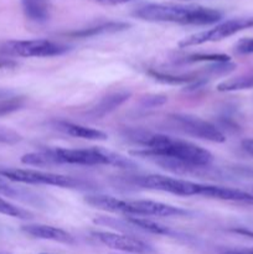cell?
I'll list each match as a JSON object with an SVG mask.
<instances>
[{
  "instance_id": "25",
  "label": "cell",
  "mask_w": 253,
  "mask_h": 254,
  "mask_svg": "<svg viewBox=\"0 0 253 254\" xmlns=\"http://www.w3.org/2000/svg\"><path fill=\"white\" fill-rule=\"evenodd\" d=\"M242 149L246 153L253 156V139H245V140H242Z\"/></svg>"
},
{
  "instance_id": "23",
  "label": "cell",
  "mask_w": 253,
  "mask_h": 254,
  "mask_svg": "<svg viewBox=\"0 0 253 254\" xmlns=\"http://www.w3.org/2000/svg\"><path fill=\"white\" fill-rule=\"evenodd\" d=\"M221 254H253V247H241V248H228Z\"/></svg>"
},
{
  "instance_id": "26",
  "label": "cell",
  "mask_w": 253,
  "mask_h": 254,
  "mask_svg": "<svg viewBox=\"0 0 253 254\" xmlns=\"http://www.w3.org/2000/svg\"><path fill=\"white\" fill-rule=\"evenodd\" d=\"M232 232L243 236V237L250 238V240L253 241V231L252 230H247V228H235V230H232Z\"/></svg>"
},
{
  "instance_id": "4",
  "label": "cell",
  "mask_w": 253,
  "mask_h": 254,
  "mask_svg": "<svg viewBox=\"0 0 253 254\" xmlns=\"http://www.w3.org/2000/svg\"><path fill=\"white\" fill-rule=\"evenodd\" d=\"M84 202L94 208L121 213L126 216H143V217H185L191 212L185 208L171 206L168 203L151 200H122L108 195H87Z\"/></svg>"
},
{
  "instance_id": "13",
  "label": "cell",
  "mask_w": 253,
  "mask_h": 254,
  "mask_svg": "<svg viewBox=\"0 0 253 254\" xmlns=\"http://www.w3.org/2000/svg\"><path fill=\"white\" fill-rule=\"evenodd\" d=\"M0 196L21 201V202L36 206V207H42L46 203L44 198L37 195L36 192L29 190L27 188H20V186L12 185V184L9 183V180L1 178V176H0Z\"/></svg>"
},
{
  "instance_id": "24",
  "label": "cell",
  "mask_w": 253,
  "mask_h": 254,
  "mask_svg": "<svg viewBox=\"0 0 253 254\" xmlns=\"http://www.w3.org/2000/svg\"><path fill=\"white\" fill-rule=\"evenodd\" d=\"M233 171L237 175L246 176V178H253V168H251V166H236Z\"/></svg>"
},
{
  "instance_id": "2",
  "label": "cell",
  "mask_w": 253,
  "mask_h": 254,
  "mask_svg": "<svg viewBox=\"0 0 253 254\" xmlns=\"http://www.w3.org/2000/svg\"><path fill=\"white\" fill-rule=\"evenodd\" d=\"M124 135L128 140L144 146V150L154 155L195 166H210L213 161V155L210 151L184 139L145 130H128Z\"/></svg>"
},
{
  "instance_id": "19",
  "label": "cell",
  "mask_w": 253,
  "mask_h": 254,
  "mask_svg": "<svg viewBox=\"0 0 253 254\" xmlns=\"http://www.w3.org/2000/svg\"><path fill=\"white\" fill-rule=\"evenodd\" d=\"M25 102H26L25 97L20 96H12L0 99V117L20 111L25 106Z\"/></svg>"
},
{
  "instance_id": "10",
  "label": "cell",
  "mask_w": 253,
  "mask_h": 254,
  "mask_svg": "<svg viewBox=\"0 0 253 254\" xmlns=\"http://www.w3.org/2000/svg\"><path fill=\"white\" fill-rule=\"evenodd\" d=\"M97 241L112 250L121 251V252L131 253V254H153L155 253V248L150 243L140 240V238L133 237L129 235H119L113 232H97L92 233Z\"/></svg>"
},
{
  "instance_id": "15",
  "label": "cell",
  "mask_w": 253,
  "mask_h": 254,
  "mask_svg": "<svg viewBox=\"0 0 253 254\" xmlns=\"http://www.w3.org/2000/svg\"><path fill=\"white\" fill-rule=\"evenodd\" d=\"M21 7L25 16L36 24H45L51 15L49 0H21Z\"/></svg>"
},
{
  "instance_id": "3",
  "label": "cell",
  "mask_w": 253,
  "mask_h": 254,
  "mask_svg": "<svg viewBox=\"0 0 253 254\" xmlns=\"http://www.w3.org/2000/svg\"><path fill=\"white\" fill-rule=\"evenodd\" d=\"M133 16L144 21L203 26L220 21L222 12L201 5L148 2L136 7L133 11Z\"/></svg>"
},
{
  "instance_id": "21",
  "label": "cell",
  "mask_w": 253,
  "mask_h": 254,
  "mask_svg": "<svg viewBox=\"0 0 253 254\" xmlns=\"http://www.w3.org/2000/svg\"><path fill=\"white\" fill-rule=\"evenodd\" d=\"M22 138L19 133L7 128H0V144H16Z\"/></svg>"
},
{
  "instance_id": "20",
  "label": "cell",
  "mask_w": 253,
  "mask_h": 254,
  "mask_svg": "<svg viewBox=\"0 0 253 254\" xmlns=\"http://www.w3.org/2000/svg\"><path fill=\"white\" fill-rule=\"evenodd\" d=\"M168 102V97L160 96V94H151L140 99V107L143 109H154L159 108Z\"/></svg>"
},
{
  "instance_id": "17",
  "label": "cell",
  "mask_w": 253,
  "mask_h": 254,
  "mask_svg": "<svg viewBox=\"0 0 253 254\" xmlns=\"http://www.w3.org/2000/svg\"><path fill=\"white\" fill-rule=\"evenodd\" d=\"M251 88H253V74L227 79L217 86V91L220 92H235Z\"/></svg>"
},
{
  "instance_id": "11",
  "label": "cell",
  "mask_w": 253,
  "mask_h": 254,
  "mask_svg": "<svg viewBox=\"0 0 253 254\" xmlns=\"http://www.w3.org/2000/svg\"><path fill=\"white\" fill-rule=\"evenodd\" d=\"M21 231L26 235L31 236L34 238H39V240H46V241H54V242L64 243V245H73L74 241L73 236L69 235L66 231L61 230V228L54 227V226L47 225H25L21 227Z\"/></svg>"
},
{
  "instance_id": "9",
  "label": "cell",
  "mask_w": 253,
  "mask_h": 254,
  "mask_svg": "<svg viewBox=\"0 0 253 254\" xmlns=\"http://www.w3.org/2000/svg\"><path fill=\"white\" fill-rule=\"evenodd\" d=\"M250 27H253V16L226 20V21L215 25L211 29L185 37L179 42V47L186 49V47L197 46V45L206 44V42L221 41V40L227 39L242 30L250 29Z\"/></svg>"
},
{
  "instance_id": "14",
  "label": "cell",
  "mask_w": 253,
  "mask_h": 254,
  "mask_svg": "<svg viewBox=\"0 0 253 254\" xmlns=\"http://www.w3.org/2000/svg\"><path fill=\"white\" fill-rule=\"evenodd\" d=\"M54 128L61 133L66 134V135L73 136V138L87 139V140H106L107 139V134L98 130V129L71 123V122L56 121L54 122Z\"/></svg>"
},
{
  "instance_id": "27",
  "label": "cell",
  "mask_w": 253,
  "mask_h": 254,
  "mask_svg": "<svg viewBox=\"0 0 253 254\" xmlns=\"http://www.w3.org/2000/svg\"><path fill=\"white\" fill-rule=\"evenodd\" d=\"M97 1L102 2V4H108V5H119V4H126V2L131 1V0H97Z\"/></svg>"
},
{
  "instance_id": "6",
  "label": "cell",
  "mask_w": 253,
  "mask_h": 254,
  "mask_svg": "<svg viewBox=\"0 0 253 254\" xmlns=\"http://www.w3.org/2000/svg\"><path fill=\"white\" fill-rule=\"evenodd\" d=\"M129 185L136 186L144 190L161 191V192L173 193L176 196H202L206 184L193 183L184 179L169 178L163 175H136L129 176Z\"/></svg>"
},
{
  "instance_id": "12",
  "label": "cell",
  "mask_w": 253,
  "mask_h": 254,
  "mask_svg": "<svg viewBox=\"0 0 253 254\" xmlns=\"http://www.w3.org/2000/svg\"><path fill=\"white\" fill-rule=\"evenodd\" d=\"M129 98H130V92L126 91H119L111 94H107L106 97L99 99L93 107H91V108L87 111V116L96 119L104 118L106 116L111 114L112 112L118 109L119 107L123 103H126Z\"/></svg>"
},
{
  "instance_id": "5",
  "label": "cell",
  "mask_w": 253,
  "mask_h": 254,
  "mask_svg": "<svg viewBox=\"0 0 253 254\" xmlns=\"http://www.w3.org/2000/svg\"><path fill=\"white\" fill-rule=\"evenodd\" d=\"M0 176L11 183L26 184V185H49L63 189H77V190H92L93 184L60 174L46 173V171L30 170V169L0 168Z\"/></svg>"
},
{
  "instance_id": "1",
  "label": "cell",
  "mask_w": 253,
  "mask_h": 254,
  "mask_svg": "<svg viewBox=\"0 0 253 254\" xmlns=\"http://www.w3.org/2000/svg\"><path fill=\"white\" fill-rule=\"evenodd\" d=\"M21 163L31 166L111 165L122 169L136 168V164L130 159L102 148L42 149V150L32 151V153L22 155Z\"/></svg>"
},
{
  "instance_id": "8",
  "label": "cell",
  "mask_w": 253,
  "mask_h": 254,
  "mask_svg": "<svg viewBox=\"0 0 253 254\" xmlns=\"http://www.w3.org/2000/svg\"><path fill=\"white\" fill-rule=\"evenodd\" d=\"M69 47L46 39L10 40L0 46V54L12 57H54L66 54Z\"/></svg>"
},
{
  "instance_id": "16",
  "label": "cell",
  "mask_w": 253,
  "mask_h": 254,
  "mask_svg": "<svg viewBox=\"0 0 253 254\" xmlns=\"http://www.w3.org/2000/svg\"><path fill=\"white\" fill-rule=\"evenodd\" d=\"M129 24L126 22H106V24H99L97 26L87 27V29H81L78 31H74L68 34L69 36L73 37H91L96 36V35H103V34H113V32L123 31V30L128 29Z\"/></svg>"
},
{
  "instance_id": "28",
  "label": "cell",
  "mask_w": 253,
  "mask_h": 254,
  "mask_svg": "<svg viewBox=\"0 0 253 254\" xmlns=\"http://www.w3.org/2000/svg\"><path fill=\"white\" fill-rule=\"evenodd\" d=\"M12 96H14V92L9 91V89L0 88V99L7 98V97H12Z\"/></svg>"
},
{
  "instance_id": "30",
  "label": "cell",
  "mask_w": 253,
  "mask_h": 254,
  "mask_svg": "<svg viewBox=\"0 0 253 254\" xmlns=\"http://www.w3.org/2000/svg\"><path fill=\"white\" fill-rule=\"evenodd\" d=\"M42 254H46V253H42Z\"/></svg>"
},
{
  "instance_id": "7",
  "label": "cell",
  "mask_w": 253,
  "mask_h": 254,
  "mask_svg": "<svg viewBox=\"0 0 253 254\" xmlns=\"http://www.w3.org/2000/svg\"><path fill=\"white\" fill-rule=\"evenodd\" d=\"M166 126L171 130L179 131V133L201 139V140L211 141V143L226 141L225 134L215 124L198 117L191 116V114H170L166 118Z\"/></svg>"
},
{
  "instance_id": "22",
  "label": "cell",
  "mask_w": 253,
  "mask_h": 254,
  "mask_svg": "<svg viewBox=\"0 0 253 254\" xmlns=\"http://www.w3.org/2000/svg\"><path fill=\"white\" fill-rule=\"evenodd\" d=\"M235 51L240 55L253 54V37H245L241 39L235 45Z\"/></svg>"
},
{
  "instance_id": "29",
  "label": "cell",
  "mask_w": 253,
  "mask_h": 254,
  "mask_svg": "<svg viewBox=\"0 0 253 254\" xmlns=\"http://www.w3.org/2000/svg\"><path fill=\"white\" fill-rule=\"evenodd\" d=\"M251 193H253V190H252V192H251Z\"/></svg>"
},
{
  "instance_id": "18",
  "label": "cell",
  "mask_w": 253,
  "mask_h": 254,
  "mask_svg": "<svg viewBox=\"0 0 253 254\" xmlns=\"http://www.w3.org/2000/svg\"><path fill=\"white\" fill-rule=\"evenodd\" d=\"M0 215L20 218V220H30V218L34 217V215L30 211L19 207L16 205H12L9 201L4 200L1 196H0Z\"/></svg>"
}]
</instances>
